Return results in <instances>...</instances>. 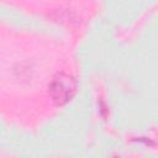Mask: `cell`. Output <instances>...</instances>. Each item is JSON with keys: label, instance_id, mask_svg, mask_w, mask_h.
<instances>
[{"label": "cell", "instance_id": "6da1fadb", "mask_svg": "<svg viewBox=\"0 0 158 158\" xmlns=\"http://www.w3.org/2000/svg\"><path fill=\"white\" fill-rule=\"evenodd\" d=\"M48 93L52 101L57 106H63L68 104L75 95L77 80L72 74L59 72L52 77L48 84Z\"/></svg>", "mask_w": 158, "mask_h": 158}]
</instances>
